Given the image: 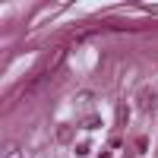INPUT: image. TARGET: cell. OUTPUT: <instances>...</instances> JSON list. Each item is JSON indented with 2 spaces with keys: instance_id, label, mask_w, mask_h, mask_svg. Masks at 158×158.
Returning a JSON list of instances; mask_svg holds the SVG:
<instances>
[{
  "instance_id": "cell-1",
  "label": "cell",
  "mask_w": 158,
  "mask_h": 158,
  "mask_svg": "<svg viewBox=\"0 0 158 158\" xmlns=\"http://www.w3.org/2000/svg\"><path fill=\"white\" fill-rule=\"evenodd\" d=\"M152 104H155V92L152 89H146V92H142V95H139V111H152Z\"/></svg>"
},
{
  "instance_id": "cell-2",
  "label": "cell",
  "mask_w": 158,
  "mask_h": 158,
  "mask_svg": "<svg viewBox=\"0 0 158 158\" xmlns=\"http://www.w3.org/2000/svg\"><path fill=\"white\" fill-rule=\"evenodd\" d=\"M57 139H60V142H70V139H73V127H67V123H63V127L57 130Z\"/></svg>"
},
{
  "instance_id": "cell-3",
  "label": "cell",
  "mask_w": 158,
  "mask_h": 158,
  "mask_svg": "<svg viewBox=\"0 0 158 158\" xmlns=\"http://www.w3.org/2000/svg\"><path fill=\"white\" fill-rule=\"evenodd\" d=\"M127 120H130V108H127V104H120V108H117V123L123 127Z\"/></svg>"
},
{
  "instance_id": "cell-4",
  "label": "cell",
  "mask_w": 158,
  "mask_h": 158,
  "mask_svg": "<svg viewBox=\"0 0 158 158\" xmlns=\"http://www.w3.org/2000/svg\"><path fill=\"white\" fill-rule=\"evenodd\" d=\"M101 158H111V152H101Z\"/></svg>"
}]
</instances>
